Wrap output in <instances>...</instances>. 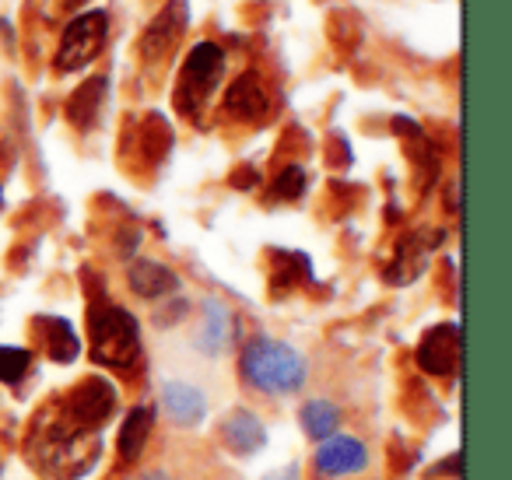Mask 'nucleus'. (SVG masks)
I'll use <instances>...</instances> for the list:
<instances>
[{
  "instance_id": "2eb2a0df",
  "label": "nucleus",
  "mask_w": 512,
  "mask_h": 480,
  "mask_svg": "<svg viewBox=\"0 0 512 480\" xmlns=\"http://www.w3.org/2000/svg\"><path fill=\"white\" fill-rule=\"evenodd\" d=\"M127 277H130V288H134L141 298H165L179 288V277L155 260H137Z\"/></svg>"
},
{
  "instance_id": "9d476101",
  "label": "nucleus",
  "mask_w": 512,
  "mask_h": 480,
  "mask_svg": "<svg viewBox=\"0 0 512 480\" xmlns=\"http://www.w3.org/2000/svg\"><path fill=\"white\" fill-rule=\"evenodd\" d=\"M113 400H116V393H113V386H109L106 379H88L71 393L67 410H71L81 424H99V421H106V417H109Z\"/></svg>"
},
{
  "instance_id": "a211bd4d",
  "label": "nucleus",
  "mask_w": 512,
  "mask_h": 480,
  "mask_svg": "<svg viewBox=\"0 0 512 480\" xmlns=\"http://www.w3.org/2000/svg\"><path fill=\"white\" fill-rule=\"evenodd\" d=\"M341 424V410L327 400H313L302 407V428L309 438H330Z\"/></svg>"
},
{
  "instance_id": "4468645a",
  "label": "nucleus",
  "mask_w": 512,
  "mask_h": 480,
  "mask_svg": "<svg viewBox=\"0 0 512 480\" xmlns=\"http://www.w3.org/2000/svg\"><path fill=\"white\" fill-rule=\"evenodd\" d=\"M232 337V316L218 298H207L204 302V323L197 330V351L204 354H221Z\"/></svg>"
},
{
  "instance_id": "f257e3e1",
  "label": "nucleus",
  "mask_w": 512,
  "mask_h": 480,
  "mask_svg": "<svg viewBox=\"0 0 512 480\" xmlns=\"http://www.w3.org/2000/svg\"><path fill=\"white\" fill-rule=\"evenodd\" d=\"M239 365H242V379H246L249 386L271 396L299 393L309 375L306 358H302L295 347L281 344V340H271V337H256L253 344H246Z\"/></svg>"
},
{
  "instance_id": "f3484780",
  "label": "nucleus",
  "mask_w": 512,
  "mask_h": 480,
  "mask_svg": "<svg viewBox=\"0 0 512 480\" xmlns=\"http://www.w3.org/2000/svg\"><path fill=\"white\" fill-rule=\"evenodd\" d=\"M148 435H151V410L148 407L130 410L127 421H123V428H120V456L134 463V459L141 456Z\"/></svg>"
},
{
  "instance_id": "1a4fd4ad",
  "label": "nucleus",
  "mask_w": 512,
  "mask_h": 480,
  "mask_svg": "<svg viewBox=\"0 0 512 480\" xmlns=\"http://www.w3.org/2000/svg\"><path fill=\"white\" fill-rule=\"evenodd\" d=\"M439 242H442V232H432V235L418 232V235H411V239H404V242H400V249H397V263L386 270V281H390V284L414 281V277L425 270L432 246H439Z\"/></svg>"
},
{
  "instance_id": "423d86ee",
  "label": "nucleus",
  "mask_w": 512,
  "mask_h": 480,
  "mask_svg": "<svg viewBox=\"0 0 512 480\" xmlns=\"http://www.w3.org/2000/svg\"><path fill=\"white\" fill-rule=\"evenodd\" d=\"M225 109L228 116L242 123H267L271 120V95H267L264 81L256 71H246L239 81H232L225 95Z\"/></svg>"
},
{
  "instance_id": "5701e85b",
  "label": "nucleus",
  "mask_w": 512,
  "mask_h": 480,
  "mask_svg": "<svg viewBox=\"0 0 512 480\" xmlns=\"http://www.w3.org/2000/svg\"><path fill=\"white\" fill-rule=\"evenodd\" d=\"M78 4H85V0H67V8H78Z\"/></svg>"
},
{
  "instance_id": "0eeeda50",
  "label": "nucleus",
  "mask_w": 512,
  "mask_h": 480,
  "mask_svg": "<svg viewBox=\"0 0 512 480\" xmlns=\"http://www.w3.org/2000/svg\"><path fill=\"white\" fill-rule=\"evenodd\" d=\"M418 365L432 375H449L460 365V326L442 323L425 333L418 347Z\"/></svg>"
},
{
  "instance_id": "f03ea898",
  "label": "nucleus",
  "mask_w": 512,
  "mask_h": 480,
  "mask_svg": "<svg viewBox=\"0 0 512 480\" xmlns=\"http://www.w3.org/2000/svg\"><path fill=\"white\" fill-rule=\"evenodd\" d=\"M88 330H92V358L99 365L127 368L141 354V326L120 305H92L88 309Z\"/></svg>"
},
{
  "instance_id": "ddd939ff",
  "label": "nucleus",
  "mask_w": 512,
  "mask_h": 480,
  "mask_svg": "<svg viewBox=\"0 0 512 480\" xmlns=\"http://www.w3.org/2000/svg\"><path fill=\"white\" fill-rule=\"evenodd\" d=\"M221 438H225L228 449L239 452V456H253V452L267 442V431H264V424H260V417H253L249 410H235V414H228L225 421H221Z\"/></svg>"
},
{
  "instance_id": "6ab92c4d",
  "label": "nucleus",
  "mask_w": 512,
  "mask_h": 480,
  "mask_svg": "<svg viewBox=\"0 0 512 480\" xmlns=\"http://www.w3.org/2000/svg\"><path fill=\"white\" fill-rule=\"evenodd\" d=\"M32 365V354L25 347H0V382H22Z\"/></svg>"
},
{
  "instance_id": "6e6552de",
  "label": "nucleus",
  "mask_w": 512,
  "mask_h": 480,
  "mask_svg": "<svg viewBox=\"0 0 512 480\" xmlns=\"http://www.w3.org/2000/svg\"><path fill=\"white\" fill-rule=\"evenodd\" d=\"M316 466H320L327 477H348L369 466V452L358 438L351 435H330L327 442L316 449Z\"/></svg>"
},
{
  "instance_id": "7ed1b4c3",
  "label": "nucleus",
  "mask_w": 512,
  "mask_h": 480,
  "mask_svg": "<svg viewBox=\"0 0 512 480\" xmlns=\"http://www.w3.org/2000/svg\"><path fill=\"white\" fill-rule=\"evenodd\" d=\"M221 74H225V50L214 43H197L186 57L183 71H179L176 85V109L186 120L200 123L207 99L214 95V88L221 85Z\"/></svg>"
},
{
  "instance_id": "aec40b11",
  "label": "nucleus",
  "mask_w": 512,
  "mask_h": 480,
  "mask_svg": "<svg viewBox=\"0 0 512 480\" xmlns=\"http://www.w3.org/2000/svg\"><path fill=\"white\" fill-rule=\"evenodd\" d=\"M302 193H306V172H302L299 165H288V169L281 172V176L274 179V186H271L274 200H299Z\"/></svg>"
},
{
  "instance_id": "dca6fc26",
  "label": "nucleus",
  "mask_w": 512,
  "mask_h": 480,
  "mask_svg": "<svg viewBox=\"0 0 512 480\" xmlns=\"http://www.w3.org/2000/svg\"><path fill=\"white\" fill-rule=\"evenodd\" d=\"M36 330H43L46 337V351H50L53 361H74L81 351L78 337H74L71 323L67 319H57V316H39L36 319Z\"/></svg>"
},
{
  "instance_id": "412c9836",
  "label": "nucleus",
  "mask_w": 512,
  "mask_h": 480,
  "mask_svg": "<svg viewBox=\"0 0 512 480\" xmlns=\"http://www.w3.org/2000/svg\"><path fill=\"white\" fill-rule=\"evenodd\" d=\"M264 480H302L299 477V466H281V470H274V473H267V477Z\"/></svg>"
},
{
  "instance_id": "4be33fe9",
  "label": "nucleus",
  "mask_w": 512,
  "mask_h": 480,
  "mask_svg": "<svg viewBox=\"0 0 512 480\" xmlns=\"http://www.w3.org/2000/svg\"><path fill=\"white\" fill-rule=\"evenodd\" d=\"M141 480H169L165 473H148V477H141Z\"/></svg>"
},
{
  "instance_id": "f8f14e48",
  "label": "nucleus",
  "mask_w": 512,
  "mask_h": 480,
  "mask_svg": "<svg viewBox=\"0 0 512 480\" xmlns=\"http://www.w3.org/2000/svg\"><path fill=\"white\" fill-rule=\"evenodd\" d=\"M162 407H165V414H169L176 424H183V428H193V424L204 421L207 403H204V393H200L197 386H190V382H165Z\"/></svg>"
},
{
  "instance_id": "20e7f679",
  "label": "nucleus",
  "mask_w": 512,
  "mask_h": 480,
  "mask_svg": "<svg viewBox=\"0 0 512 480\" xmlns=\"http://www.w3.org/2000/svg\"><path fill=\"white\" fill-rule=\"evenodd\" d=\"M106 36H109V15H106V11H85V15H78L64 29V39H60L57 71L71 74V71L88 67L102 53Z\"/></svg>"
},
{
  "instance_id": "9b49d317",
  "label": "nucleus",
  "mask_w": 512,
  "mask_h": 480,
  "mask_svg": "<svg viewBox=\"0 0 512 480\" xmlns=\"http://www.w3.org/2000/svg\"><path fill=\"white\" fill-rule=\"evenodd\" d=\"M109 99V81L106 78H92L78 88V92L67 99V120L78 130H92L99 123L102 109H106Z\"/></svg>"
},
{
  "instance_id": "39448f33",
  "label": "nucleus",
  "mask_w": 512,
  "mask_h": 480,
  "mask_svg": "<svg viewBox=\"0 0 512 480\" xmlns=\"http://www.w3.org/2000/svg\"><path fill=\"white\" fill-rule=\"evenodd\" d=\"M186 25H190V4H186V0H169V4L151 18L148 29H144L141 57L144 60H162L165 53L183 39Z\"/></svg>"
}]
</instances>
